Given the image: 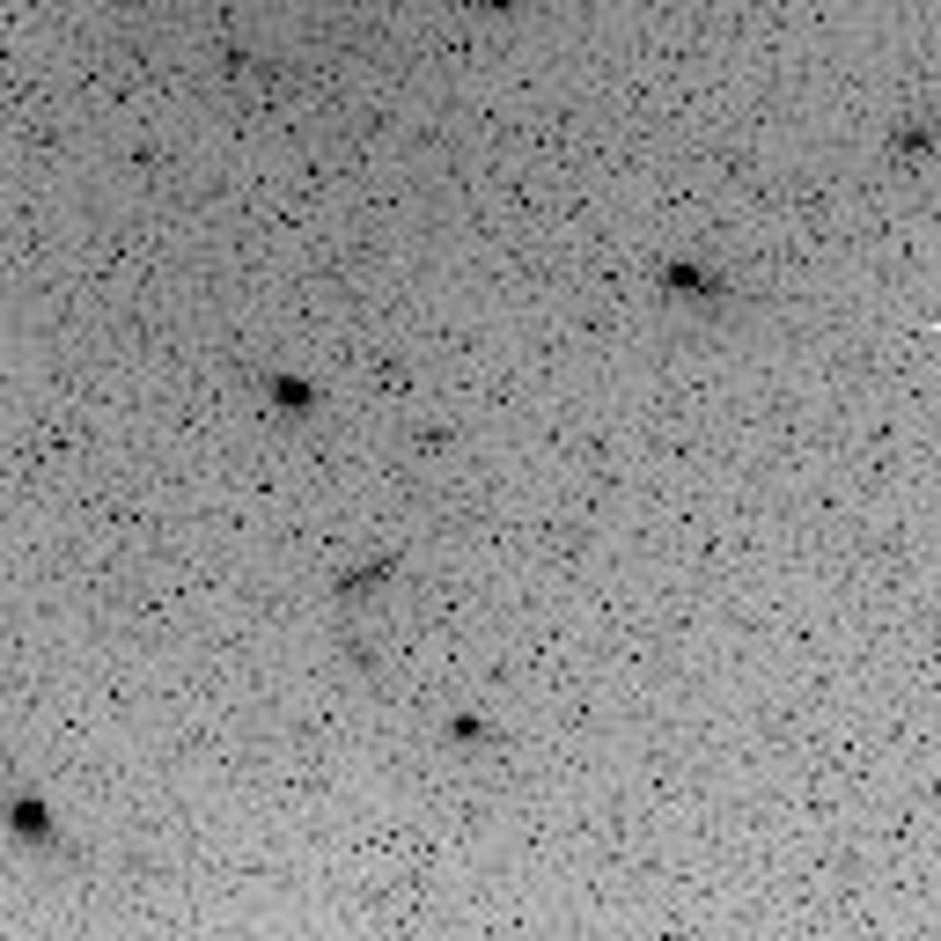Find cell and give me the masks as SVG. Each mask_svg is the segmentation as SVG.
<instances>
[{"label": "cell", "instance_id": "6da1fadb", "mask_svg": "<svg viewBox=\"0 0 941 941\" xmlns=\"http://www.w3.org/2000/svg\"><path fill=\"white\" fill-rule=\"evenodd\" d=\"M8 832H15V839H44V809H30V802H23V809L8 816Z\"/></svg>", "mask_w": 941, "mask_h": 941}]
</instances>
